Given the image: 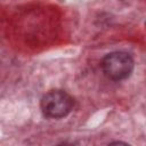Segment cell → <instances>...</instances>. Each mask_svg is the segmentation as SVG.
<instances>
[{"mask_svg":"<svg viewBox=\"0 0 146 146\" xmlns=\"http://www.w3.org/2000/svg\"><path fill=\"white\" fill-rule=\"evenodd\" d=\"M74 107L73 97L64 90L55 89L46 92L40 100L42 114L49 119H62L71 113Z\"/></svg>","mask_w":146,"mask_h":146,"instance_id":"cell-1","label":"cell"},{"mask_svg":"<svg viewBox=\"0 0 146 146\" xmlns=\"http://www.w3.org/2000/svg\"><path fill=\"white\" fill-rule=\"evenodd\" d=\"M102 70L106 78L121 81L130 76L133 71V59L125 51H112L102 59Z\"/></svg>","mask_w":146,"mask_h":146,"instance_id":"cell-2","label":"cell"}]
</instances>
